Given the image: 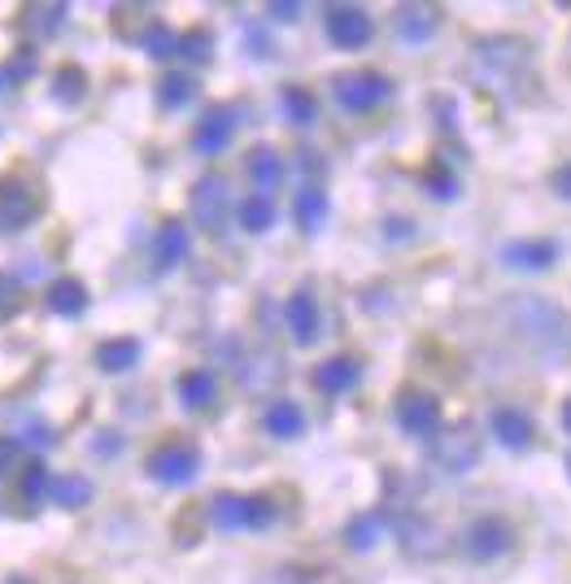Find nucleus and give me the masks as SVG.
Masks as SVG:
<instances>
[{"label": "nucleus", "instance_id": "13", "mask_svg": "<svg viewBox=\"0 0 571 584\" xmlns=\"http://www.w3.org/2000/svg\"><path fill=\"white\" fill-rule=\"evenodd\" d=\"M501 262L515 271H550L559 262V244L554 240H510L501 249Z\"/></svg>", "mask_w": 571, "mask_h": 584}, {"label": "nucleus", "instance_id": "19", "mask_svg": "<svg viewBox=\"0 0 571 584\" xmlns=\"http://www.w3.org/2000/svg\"><path fill=\"white\" fill-rule=\"evenodd\" d=\"M175 388H179V401H184L188 410H206V406H210V401L218 397L215 371H206V366H193V371H184Z\"/></svg>", "mask_w": 571, "mask_h": 584}, {"label": "nucleus", "instance_id": "3", "mask_svg": "<svg viewBox=\"0 0 571 584\" xmlns=\"http://www.w3.org/2000/svg\"><path fill=\"white\" fill-rule=\"evenodd\" d=\"M332 92H336V105L350 109V114H371L375 105L388 101L393 83L380 71H345L332 79Z\"/></svg>", "mask_w": 571, "mask_h": 584}, {"label": "nucleus", "instance_id": "31", "mask_svg": "<svg viewBox=\"0 0 571 584\" xmlns=\"http://www.w3.org/2000/svg\"><path fill=\"white\" fill-rule=\"evenodd\" d=\"M380 528H384V514L371 511V514H357V519H350V528H345V541H350V550H371L375 541H380Z\"/></svg>", "mask_w": 571, "mask_h": 584}, {"label": "nucleus", "instance_id": "26", "mask_svg": "<svg viewBox=\"0 0 571 584\" xmlns=\"http://www.w3.org/2000/svg\"><path fill=\"white\" fill-rule=\"evenodd\" d=\"M236 215H240V227H245V231L262 236V231H271V227H276V201L253 192V197H245V201H240V210H236Z\"/></svg>", "mask_w": 571, "mask_h": 584}, {"label": "nucleus", "instance_id": "9", "mask_svg": "<svg viewBox=\"0 0 571 584\" xmlns=\"http://www.w3.org/2000/svg\"><path fill=\"white\" fill-rule=\"evenodd\" d=\"M371 35H375V22H371L366 9H357V4H332L328 9V40L336 49H350V53L366 49Z\"/></svg>", "mask_w": 571, "mask_h": 584}, {"label": "nucleus", "instance_id": "43", "mask_svg": "<svg viewBox=\"0 0 571 584\" xmlns=\"http://www.w3.org/2000/svg\"><path fill=\"white\" fill-rule=\"evenodd\" d=\"M568 471H571V458H568Z\"/></svg>", "mask_w": 571, "mask_h": 584}, {"label": "nucleus", "instance_id": "12", "mask_svg": "<svg viewBox=\"0 0 571 584\" xmlns=\"http://www.w3.org/2000/svg\"><path fill=\"white\" fill-rule=\"evenodd\" d=\"M245 175H249V184L258 188V197H271V192L284 184V157H280L271 145L249 148V157H245Z\"/></svg>", "mask_w": 571, "mask_h": 584}, {"label": "nucleus", "instance_id": "29", "mask_svg": "<svg viewBox=\"0 0 571 584\" xmlns=\"http://www.w3.org/2000/svg\"><path fill=\"white\" fill-rule=\"evenodd\" d=\"M193 96H197L193 74H166V79L157 83V105H162V109H184Z\"/></svg>", "mask_w": 571, "mask_h": 584}, {"label": "nucleus", "instance_id": "8", "mask_svg": "<svg viewBox=\"0 0 571 584\" xmlns=\"http://www.w3.org/2000/svg\"><path fill=\"white\" fill-rule=\"evenodd\" d=\"M35 219H40L35 188L27 179H18V175L0 179V231H27Z\"/></svg>", "mask_w": 571, "mask_h": 584}, {"label": "nucleus", "instance_id": "14", "mask_svg": "<svg viewBox=\"0 0 571 584\" xmlns=\"http://www.w3.org/2000/svg\"><path fill=\"white\" fill-rule=\"evenodd\" d=\"M188 249H193V240H188V227L184 222H162L157 227V240H153V262H157V271H175L184 258H188Z\"/></svg>", "mask_w": 571, "mask_h": 584}, {"label": "nucleus", "instance_id": "23", "mask_svg": "<svg viewBox=\"0 0 571 584\" xmlns=\"http://www.w3.org/2000/svg\"><path fill=\"white\" fill-rule=\"evenodd\" d=\"M210 523L218 532H245L249 528V498L240 493H218L210 502Z\"/></svg>", "mask_w": 571, "mask_h": 584}, {"label": "nucleus", "instance_id": "4", "mask_svg": "<svg viewBox=\"0 0 571 584\" xmlns=\"http://www.w3.org/2000/svg\"><path fill=\"white\" fill-rule=\"evenodd\" d=\"M188 210H193L197 227H206L210 236H222L227 215H231V188H227V179H222V175H201V179L193 184Z\"/></svg>", "mask_w": 571, "mask_h": 584}, {"label": "nucleus", "instance_id": "20", "mask_svg": "<svg viewBox=\"0 0 571 584\" xmlns=\"http://www.w3.org/2000/svg\"><path fill=\"white\" fill-rule=\"evenodd\" d=\"M49 310L62 314V319H79L87 310V284L74 280V275H62L49 284Z\"/></svg>", "mask_w": 571, "mask_h": 584}, {"label": "nucleus", "instance_id": "36", "mask_svg": "<svg viewBox=\"0 0 571 584\" xmlns=\"http://www.w3.org/2000/svg\"><path fill=\"white\" fill-rule=\"evenodd\" d=\"M18 458H22V437H0V480L18 471Z\"/></svg>", "mask_w": 571, "mask_h": 584}, {"label": "nucleus", "instance_id": "24", "mask_svg": "<svg viewBox=\"0 0 571 584\" xmlns=\"http://www.w3.org/2000/svg\"><path fill=\"white\" fill-rule=\"evenodd\" d=\"M22 27L40 40H53L66 27V4H22Z\"/></svg>", "mask_w": 571, "mask_h": 584}, {"label": "nucleus", "instance_id": "38", "mask_svg": "<svg viewBox=\"0 0 571 584\" xmlns=\"http://www.w3.org/2000/svg\"><path fill=\"white\" fill-rule=\"evenodd\" d=\"M550 188H554L563 201H571V161L554 166V175H550Z\"/></svg>", "mask_w": 571, "mask_h": 584}, {"label": "nucleus", "instance_id": "22", "mask_svg": "<svg viewBox=\"0 0 571 584\" xmlns=\"http://www.w3.org/2000/svg\"><path fill=\"white\" fill-rule=\"evenodd\" d=\"M262 428L280 440H297L305 432V415H301L297 401H271L267 415H262Z\"/></svg>", "mask_w": 571, "mask_h": 584}, {"label": "nucleus", "instance_id": "10", "mask_svg": "<svg viewBox=\"0 0 571 584\" xmlns=\"http://www.w3.org/2000/svg\"><path fill=\"white\" fill-rule=\"evenodd\" d=\"M231 136H236V109L231 105H215V109L201 114V123L193 132V148L206 153V157H215V153L231 145Z\"/></svg>", "mask_w": 571, "mask_h": 584}, {"label": "nucleus", "instance_id": "7", "mask_svg": "<svg viewBox=\"0 0 571 584\" xmlns=\"http://www.w3.org/2000/svg\"><path fill=\"white\" fill-rule=\"evenodd\" d=\"M510 545H515V528H510L501 514H485V519H476V523L463 532V550H467V559H476V563H494V559H501Z\"/></svg>", "mask_w": 571, "mask_h": 584}, {"label": "nucleus", "instance_id": "17", "mask_svg": "<svg viewBox=\"0 0 571 584\" xmlns=\"http://www.w3.org/2000/svg\"><path fill=\"white\" fill-rule=\"evenodd\" d=\"M489 428H494V437L506 449H528L532 445V419L523 410H515V406H498L494 419H489Z\"/></svg>", "mask_w": 571, "mask_h": 584}, {"label": "nucleus", "instance_id": "30", "mask_svg": "<svg viewBox=\"0 0 571 584\" xmlns=\"http://www.w3.org/2000/svg\"><path fill=\"white\" fill-rule=\"evenodd\" d=\"M141 44H144V53H148L153 62H170V58L179 53V35H175L166 22H153V27L144 31Z\"/></svg>", "mask_w": 571, "mask_h": 584}, {"label": "nucleus", "instance_id": "32", "mask_svg": "<svg viewBox=\"0 0 571 584\" xmlns=\"http://www.w3.org/2000/svg\"><path fill=\"white\" fill-rule=\"evenodd\" d=\"M284 114L288 123H297V127H310L314 123V114H319V101L310 96V87H284Z\"/></svg>", "mask_w": 571, "mask_h": 584}, {"label": "nucleus", "instance_id": "33", "mask_svg": "<svg viewBox=\"0 0 571 584\" xmlns=\"http://www.w3.org/2000/svg\"><path fill=\"white\" fill-rule=\"evenodd\" d=\"M175 58H188V62L206 66V62L215 58V35H210L206 27H193V31H184V35H179V53H175Z\"/></svg>", "mask_w": 571, "mask_h": 584}, {"label": "nucleus", "instance_id": "35", "mask_svg": "<svg viewBox=\"0 0 571 584\" xmlns=\"http://www.w3.org/2000/svg\"><path fill=\"white\" fill-rule=\"evenodd\" d=\"M35 66H40L35 49H18V53L9 58V66H4V79H9V83H27V79L35 74Z\"/></svg>", "mask_w": 571, "mask_h": 584}, {"label": "nucleus", "instance_id": "5", "mask_svg": "<svg viewBox=\"0 0 571 584\" xmlns=\"http://www.w3.org/2000/svg\"><path fill=\"white\" fill-rule=\"evenodd\" d=\"M393 415H397L406 437H436L440 432V401L428 388H402Z\"/></svg>", "mask_w": 571, "mask_h": 584}, {"label": "nucleus", "instance_id": "25", "mask_svg": "<svg viewBox=\"0 0 571 584\" xmlns=\"http://www.w3.org/2000/svg\"><path fill=\"white\" fill-rule=\"evenodd\" d=\"M49 498H53L58 507H66V511H79V507H87V502H92V484H87L83 476L66 471V476H58V480L49 484Z\"/></svg>", "mask_w": 571, "mask_h": 584}, {"label": "nucleus", "instance_id": "15", "mask_svg": "<svg viewBox=\"0 0 571 584\" xmlns=\"http://www.w3.org/2000/svg\"><path fill=\"white\" fill-rule=\"evenodd\" d=\"M314 388L319 393H328V397H336V393H350L357 379H362V366H357V358H328V363H319L314 366Z\"/></svg>", "mask_w": 571, "mask_h": 584}, {"label": "nucleus", "instance_id": "37", "mask_svg": "<svg viewBox=\"0 0 571 584\" xmlns=\"http://www.w3.org/2000/svg\"><path fill=\"white\" fill-rule=\"evenodd\" d=\"M267 13H271L276 22H297V18H301V4H297V0H271Z\"/></svg>", "mask_w": 571, "mask_h": 584}, {"label": "nucleus", "instance_id": "6", "mask_svg": "<svg viewBox=\"0 0 571 584\" xmlns=\"http://www.w3.org/2000/svg\"><path fill=\"white\" fill-rule=\"evenodd\" d=\"M432 462H436L440 471H449V476H467V471L480 462V437H476V428H471V424L449 428L445 437L432 445Z\"/></svg>", "mask_w": 571, "mask_h": 584}, {"label": "nucleus", "instance_id": "16", "mask_svg": "<svg viewBox=\"0 0 571 584\" xmlns=\"http://www.w3.org/2000/svg\"><path fill=\"white\" fill-rule=\"evenodd\" d=\"M436 27H440V9H436V4H402V9H397V35L411 40V44L432 40Z\"/></svg>", "mask_w": 571, "mask_h": 584}, {"label": "nucleus", "instance_id": "11", "mask_svg": "<svg viewBox=\"0 0 571 584\" xmlns=\"http://www.w3.org/2000/svg\"><path fill=\"white\" fill-rule=\"evenodd\" d=\"M284 319H288V332L297 345H314L319 341V301L310 289H297L288 296L284 305Z\"/></svg>", "mask_w": 571, "mask_h": 584}, {"label": "nucleus", "instance_id": "39", "mask_svg": "<svg viewBox=\"0 0 571 584\" xmlns=\"http://www.w3.org/2000/svg\"><path fill=\"white\" fill-rule=\"evenodd\" d=\"M13 301H18V284H13L9 275H0V314H9Z\"/></svg>", "mask_w": 571, "mask_h": 584}, {"label": "nucleus", "instance_id": "1", "mask_svg": "<svg viewBox=\"0 0 571 584\" xmlns=\"http://www.w3.org/2000/svg\"><path fill=\"white\" fill-rule=\"evenodd\" d=\"M515 327L523 332V341L541 354V358H568L571 354V319L541 301V296H523L515 301Z\"/></svg>", "mask_w": 571, "mask_h": 584}, {"label": "nucleus", "instance_id": "41", "mask_svg": "<svg viewBox=\"0 0 571 584\" xmlns=\"http://www.w3.org/2000/svg\"><path fill=\"white\" fill-rule=\"evenodd\" d=\"M563 428H568V432H571V397H568V401H563Z\"/></svg>", "mask_w": 571, "mask_h": 584}, {"label": "nucleus", "instance_id": "28", "mask_svg": "<svg viewBox=\"0 0 571 584\" xmlns=\"http://www.w3.org/2000/svg\"><path fill=\"white\" fill-rule=\"evenodd\" d=\"M87 96V71H79V66H62V71L53 74V101L58 105H79Z\"/></svg>", "mask_w": 571, "mask_h": 584}, {"label": "nucleus", "instance_id": "18", "mask_svg": "<svg viewBox=\"0 0 571 584\" xmlns=\"http://www.w3.org/2000/svg\"><path fill=\"white\" fill-rule=\"evenodd\" d=\"M328 210H332V201H328V192L319 188V184H305L301 192H297V201H292V222L310 236V231H319L323 222H328Z\"/></svg>", "mask_w": 571, "mask_h": 584}, {"label": "nucleus", "instance_id": "21", "mask_svg": "<svg viewBox=\"0 0 571 584\" xmlns=\"http://www.w3.org/2000/svg\"><path fill=\"white\" fill-rule=\"evenodd\" d=\"M141 363V341L136 336H114V341H101L96 345V366L118 375V371H132Z\"/></svg>", "mask_w": 571, "mask_h": 584}, {"label": "nucleus", "instance_id": "40", "mask_svg": "<svg viewBox=\"0 0 571 584\" xmlns=\"http://www.w3.org/2000/svg\"><path fill=\"white\" fill-rule=\"evenodd\" d=\"M388 236H393V240H397V236L406 240V236H411V222H406V219H393V222H388Z\"/></svg>", "mask_w": 571, "mask_h": 584}, {"label": "nucleus", "instance_id": "2", "mask_svg": "<svg viewBox=\"0 0 571 584\" xmlns=\"http://www.w3.org/2000/svg\"><path fill=\"white\" fill-rule=\"evenodd\" d=\"M201 449L193 445V440H166V445H157L153 453H148V476L157 480V484H170V489H179V484H193L197 480V471H201Z\"/></svg>", "mask_w": 571, "mask_h": 584}, {"label": "nucleus", "instance_id": "42", "mask_svg": "<svg viewBox=\"0 0 571 584\" xmlns=\"http://www.w3.org/2000/svg\"><path fill=\"white\" fill-rule=\"evenodd\" d=\"M9 584H31V581H27V576H13V581H9Z\"/></svg>", "mask_w": 571, "mask_h": 584}, {"label": "nucleus", "instance_id": "34", "mask_svg": "<svg viewBox=\"0 0 571 584\" xmlns=\"http://www.w3.org/2000/svg\"><path fill=\"white\" fill-rule=\"evenodd\" d=\"M424 188H428V197H436V201H454L458 197V175L436 157L428 170H424Z\"/></svg>", "mask_w": 571, "mask_h": 584}, {"label": "nucleus", "instance_id": "27", "mask_svg": "<svg viewBox=\"0 0 571 584\" xmlns=\"http://www.w3.org/2000/svg\"><path fill=\"white\" fill-rule=\"evenodd\" d=\"M49 484H53V471H49L40 458H31V462L18 471V493H22V502H44V498H49Z\"/></svg>", "mask_w": 571, "mask_h": 584}]
</instances>
